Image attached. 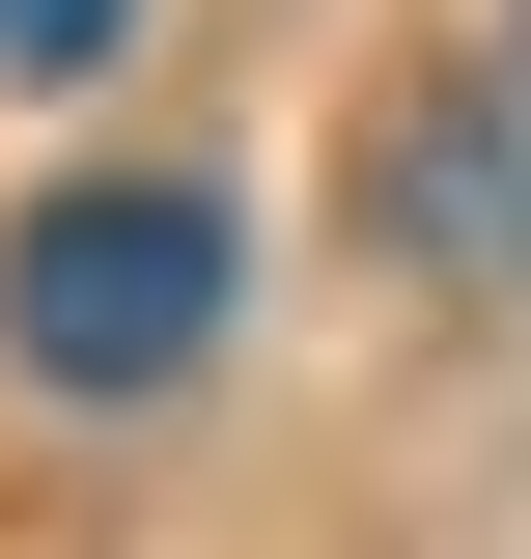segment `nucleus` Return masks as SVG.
<instances>
[{
	"mask_svg": "<svg viewBox=\"0 0 531 559\" xmlns=\"http://www.w3.org/2000/svg\"><path fill=\"white\" fill-rule=\"evenodd\" d=\"M197 336H224V197L197 168L28 197V252H0V364H28V392H168Z\"/></svg>",
	"mask_w": 531,
	"mask_h": 559,
	"instance_id": "f257e3e1",
	"label": "nucleus"
},
{
	"mask_svg": "<svg viewBox=\"0 0 531 559\" xmlns=\"http://www.w3.org/2000/svg\"><path fill=\"white\" fill-rule=\"evenodd\" d=\"M364 224H392L420 280H531V112H504V84L392 112V140H364Z\"/></svg>",
	"mask_w": 531,
	"mask_h": 559,
	"instance_id": "f03ea898",
	"label": "nucleus"
},
{
	"mask_svg": "<svg viewBox=\"0 0 531 559\" xmlns=\"http://www.w3.org/2000/svg\"><path fill=\"white\" fill-rule=\"evenodd\" d=\"M113 28H140V0H0V84H84Z\"/></svg>",
	"mask_w": 531,
	"mask_h": 559,
	"instance_id": "7ed1b4c3",
	"label": "nucleus"
}]
</instances>
